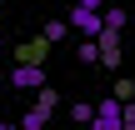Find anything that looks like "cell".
Segmentation results:
<instances>
[{
    "label": "cell",
    "instance_id": "ba28073f",
    "mask_svg": "<svg viewBox=\"0 0 135 130\" xmlns=\"http://www.w3.org/2000/svg\"><path fill=\"white\" fill-rule=\"evenodd\" d=\"M90 115H95V105H85V100L70 105V125H90Z\"/></svg>",
    "mask_w": 135,
    "mask_h": 130
},
{
    "label": "cell",
    "instance_id": "277c9868",
    "mask_svg": "<svg viewBox=\"0 0 135 130\" xmlns=\"http://www.w3.org/2000/svg\"><path fill=\"white\" fill-rule=\"evenodd\" d=\"M95 45H100V65L115 75V70H120V30H100Z\"/></svg>",
    "mask_w": 135,
    "mask_h": 130
},
{
    "label": "cell",
    "instance_id": "8fae6325",
    "mask_svg": "<svg viewBox=\"0 0 135 130\" xmlns=\"http://www.w3.org/2000/svg\"><path fill=\"white\" fill-rule=\"evenodd\" d=\"M120 130H135V100L120 105Z\"/></svg>",
    "mask_w": 135,
    "mask_h": 130
},
{
    "label": "cell",
    "instance_id": "5b68a950",
    "mask_svg": "<svg viewBox=\"0 0 135 130\" xmlns=\"http://www.w3.org/2000/svg\"><path fill=\"white\" fill-rule=\"evenodd\" d=\"M10 85L15 90H40L45 85V65H15L10 70Z\"/></svg>",
    "mask_w": 135,
    "mask_h": 130
},
{
    "label": "cell",
    "instance_id": "9c48e42d",
    "mask_svg": "<svg viewBox=\"0 0 135 130\" xmlns=\"http://www.w3.org/2000/svg\"><path fill=\"white\" fill-rule=\"evenodd\" d=\"M40 35H45V40H50V45H55V40H65V35H70V25H65V20H50V25H45V30H40Z\"/></svg>",
    "mask_w": 135,
    "mask_h": 130
},
{
    "label": "cell",
    "instance_id": "8992f818",
    "mask_svg": "<svg viewBox=\"0 0 135 130\" xmlns=\"http://www.w3.org/2000/svg\"><path fill=\"white\" fill-rule=\"evenodd\" d=\"M45 45H50L45 35H35V40H25V45L15 50V55H20V65H40V60H45Z\"/></svg>",
    "mask_w": 135,
    "mask_h": 130
},
{
    "label": "cell",
    "instance_id": "30bf717a",
    "mask_svg": "<svg viewBox=\"0 0 135 130\" xmlns=\"http://www.w3.org/2000/svg\"><path fill=\"white\" fill-rule=\"evenodd\" d=\"M75 55H80V65H100V45H95V40H85Z\"/></svg>",
    "mask_w": 135,
    "mask_h": 130
},
{
    "label": "cell",
    "instance_id": "7c38bea8",
    "mask_svg": "<svg viewBox=\"0 0 135 130\" xmlns=\"http://www.w3.org/2000/svg\"><path fill=\"white\" fill-rule=\"evenodd\" d=\"M115 100H135V85H130V80H125V75L115 80Z\"/></svg>",
    "mask_w": 135,
    "mask_h": 130
},
{
    "label": "cell",
    "instance_id": "6da1fadb",
    "mask_svg": "<svg viewBox=\"0 0 135 130\" xmlns=\"http://www.w3.org/2000/svg\"><path fill=\"white\" fill-rule=\"evenodd\" d=\"M55 105H60V95H55L50 85H40V90H35V105L20 115V130H45L50 115H55Z\"/></svg>",
    "mask_w": 135,
    "mask_h": 130
},
{
    "label": "cell",
    "instance_id": "3957f363",
    "mask_svg": "<svg viewBox=\"0 0 135 130\" xmlns=\"http://www.w3.org/2000/svg\"><path fill=\"white\" fill-rule=\"evenodd\" d=\"M65 25H70L75 35H90V40L105 30V25H100V10H85V5H70V20H65Z\"/></svg>",
    "mask_w": 135,
    "mask_h": 130
},
{
    "label": "cell",
    "instance_id": "4fadbf2b",
    "mask_svg": "<svg viewBox=\"0 0 135 130\" xmlns=\"http://www.w3.org/2000/svg\"><path fill=\"white\" fill-rule=\"evenodd\" d=\"M75 5H85V10H105V0H75Z\"/></svg>",
    "mask_w": 135,
    "mask_h": 130
},
{
    "label": "cell",
    "instance_id": "7a4b0ae2",
    "mask_svg": "<svg viewBox=\"0 0 135 130\" xmlns=\"http://www.w3.org/2000/svg\"><path fill=\"white\" fill-rule=\"evenodd\" d=\"M120 105H125V100L105 95V100L95 105V115H90V125H85V130H120Z\"/></svg>",
    "mask_w": 135,
    "mask_h": 130
},
{
    "label": "cell",
    "instance_id": "5bb4252c",
    "mask_svg": "<svg viewBox=\"0 0 135 130\" xmlns=\"http://www.w3.org/2000/svg\"><path fill=\"white\" fill-rule=\"evenodd\" d=\"M0 130H20V125H5V120H0Z\"/></svg>",
    "mask_w": 135,
    "mask_h": 130
},
{
    "label": "cell",
    "instance_id": "9a60e30c",
    "mask_svg": "<svg viewBox=\"0 0 135 130\" xmlns=\"http://www.w3.org/2000/svg\"><path fill=\"white\" fill-rule=\"evenodd\" d=\"M70 130H85V125H70Z\"/></svg>",
    "mask_w": 135,
    "mask_h": 130
},
{
    "label": "cell",
    "instance_id": "52a82bcc",
    "mask_svg": "<svg viewBox=\"0 0 135 130\" xmlns=\"http://www.w3.org/2000/svg\"><path fill=\"white\" fill-rule=\"evenodd\" d=\"M100 25H105V30H125V10H120V5H105V10H100Z\"/></svg>",
    "mask_w": 135,
    "mask_h": 130
}]
</instances>
